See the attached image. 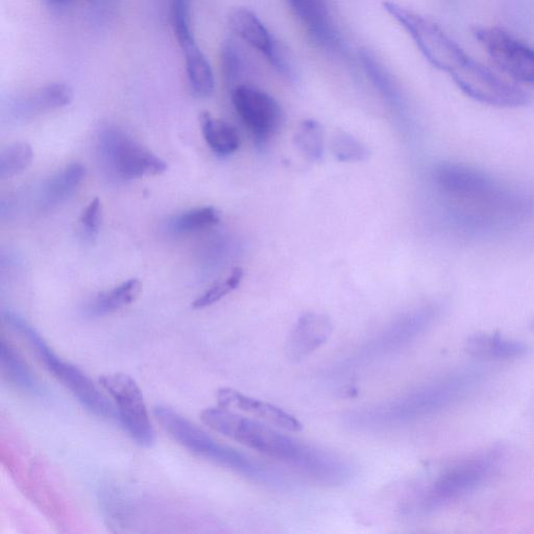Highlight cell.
Here are the masks:
<instances>
[{"label": "cell", "instance_id": "obj_1", "mask_svg": "<svg viewBox=\"0 0 534 534\" xmlns=\"http://www.w3.org/2000/svg\"><path fill=\"white\" fill-rule=\"evenodd\" d=\"M433 181L466 236L511 233L534 222V192L465 163H442Z\"/></svg>", "mask_w": 534, "mask_h": 534}, {"label": "cell", "instance_id": "obj_2", "mask_svg": "<svg viewBox=\"0 0 534 534\" xmlns=\"http://www.w3.org/2000/svg\"><path fill=\"white\" fill-rule=\"evenodd\" d=\"M201 419L215 432L281 461L300 474L328 487H339L353 475L347 461L332 452L300 442L271 426L221 406L207 408Z\"/></svg>", "mask_w": 534, "mask_h": 534}, {"label": "cell", "instance_id": "obj_3", "mask_svg": "<svg viewBox=\"0 0 534 534\" xmlns=\"http://www.w3.org/2000/svg\"><path fill=\"white\" fill-rule=\"evenodd\" d=\"M483 379L484 374L479 370H457L394 399L356 409L348 414L346 422L362 431L394 429L416 423L467 399Z\"/></svg>", "mask_w": 534, "mask_h": 534}, {"label": "cell", "instance_id": "obj_4", "mask_svg": "<svg viewBox=\"0 0 534 534\" xmlns=\"http://www.w3.org/2000/svg\"><path fill=\"white\" fill-rule=\"evenodd\" d=\"M154 415L161 427L185 449L240 474L253 482L273 489H283L284 475L253 457L217 442L205 430L191 423L171 407L157 406Z\"/></svg>", "mask_w": 534, "mask_h": 534}, {"label": "cell", "instance_id": "obj_5", "mask_svg": "<svg viewBox=\"0 0 534 534\" xmlns=\"http://www.w3.org/2000/svg\"><path fill=\"white\" fill-rule=\"evenodd\" d=\"M3 320L15 332H18L23 338H27L33 350L45 364L46 369L63 383L91 414L103 419H113L117 416L115 407L99 390V387L74 364L61 359L48 347L41 335L20 315L6 310L3 311Z\"/></svg>", "mask_w": 534, "mask_h": 534}, {"label": "cell", "instance_id": "obj_6", "mask_svg": "<svg viewBox=\"0 0 534 534\" xmlns=\"http://www.w3.org/2000/svg\"><path fill=\"white\" fill-rule=\"evenodd\" d=\"M504 452L500 447L484 450L444 470L422 493L418 511L430 514L473 492L499 469Z\"/></svg>", "mask_w": 534, "mask_h": 534}, {"label": "cell", "instance_id": "obj_7", "mask_svg": "<svg viewBox=\"0 0 534 534\" xmlns=\"http://www.w3.org/2000/svg\"><path fill=\"white\" fill-rule=\"evenodd\" d=\"M383 8L408 33L425 59L436 69L451 76L469 60L470 57L438 23L388 0Z\"/></svg>", "mask_w": 534, "mask_h": 534}, {"label": "cell", "instance_id": "obj_8", "mask_svg": "<svg viewBox=\"0 0 534 534\" xmlns=\"http://www.w3.org/2000/svg\"><path fill=\"white\" fill-rule=\"evenodd\" d=\"M99 151L108 171L121 180L159 176L167 169L165 161L117 129L102 133Z\"/></svg>", "mask_w": 534, "mask_h": 534}, {"label": "cell", "instance_id": "obj_9", "mask_svg": "<svg viewBox=\"0 0 534 534\" xmlns=\"http://www.w3.org/2000/svg\"><path fill=\"white\" fill-rule=\"evenodd\" d=\"M100 383L115 401L118 420L133 441L143 447L153 445L155 430L136 381L126 374L114 373L102 376Z\"/></svg>", "mask_w": 534, "mask_h": 534}, {"label": "cell", "instance_id": "obj_10", "mask_svg": "<svg viewBox=\"0 0 534 534\" xmlns=\"http://www.w3.org/2000/svg\"><path fill=\"white\" fill-rule=\"evenodd\" d=\"M450 77L463 93L484 105L519 108L528 102V96L522 89L509 84L471 58Z\"/></svg>", "mask_w": 534, "mask_h": 534}, {"label": "cell", "instance_id": "obj_11", "mask_svg": "<svg viewBox=\"0 0 534 534\" xmlns=\"http://www.w3.org/2000/svg\"><path fill=\"white\" fill-rule=\"evenodd\" d=\"M473 34L506 75L534 86V48L500 28L477 27Z\"/></svg>", "mask_w": 534, "mask_h": 534}, {"label": "cell", "instance_id": "obj_12", "mask_svg": "<svg viewBox=\"0 0 534 534\" xmlns=\"http://www.w3.org/2000/svg\"><path fill=\"white\" fill-rule=\"evenodd\" d=\"M440 314L441 307L435 304L405 313L364 345L358 358L373 360L405 348L425 333L439 319Z\"/></svg>", "mask_w": 534, "mask_h": 534}, {"label": "cell", "instance_id": "obj_13", "mask_svg": "<svg viewBox=\"0 0 534 534\" xmlns=\"http://www.w3.org/2000/svg\"><path fill=\"white\" fill-rule=\"evenodd\" d=\"M232 103L242 123L258 142H266L281 127L283 113L280 105L261 89L239 84L233 88Z\"/></svg>", "mask_w": 534, "mask_h": 534}, {"label": "cell", "instance_id": "obj_14", "mask_svg": "<svg viewBox=\"0 0 534 534\" xmlns=\"http://www.w3.org/2000/svg\"><path fill=\"white\" fill-rule=\"evenodd\" d=\"M229 24L231 30L242 41L262 54L280 75L287 79L295 77L293 62L253 11L247 8L234 9L230 13Z\"/></svg>", "mask_w": 534, "mask_h": 534}, {"label": "cell", "instance_id": "obj_15", "mask_svg": "<svg viewBox=\"0 0 534 534\" xmlns=\"http://www.w3.org/2000/svg\"><path fill=\"white\" fill-rule=\"evenodd\" d=\"M291 11L302 23L309 36L327 50L337 51L342 47L328 0H286Z\"/></svg>", "mask_w": 534, "mask_h": 534}, {"label": "cell", "instance_id": "obj_16", "mask_svg": "<svg viewBox=\"0 0 534 534\" xmlns=\"http://www.w3.org/2000/svg\"><path fill=\"white\" fill-rule=\"evenodd\" d=\"M216 399L218 406L246 412V414L287 431L300 432L304 428L303 424L290 412L269 402L244 395L233 388H221L216 394Z\"/></svg>", "mask_w": 534, "mask_h": 534}, {"label": "cell", "instance_id": "obj_17", "mask_svg": "<svg viewBox=\"0 0 534 534\" xmlns=\"http://www.w3.org/2000/svg\"><path fill=\"white\" fill-rule=\"evenodd\" d=\"M333 331L329 317L323 313L307 312L301 315L286 342V355L301 361L325 345Z\"/></svg>", "mask_w": 534, "mask_h": 534}, {"label": "cell", "instance_id": "obj_18", "mask_svg": "<svg viewBox=\"0 0 534 534\" xmlns=\"http://www.w3.org/2000/svg\"><path fill=\"white\" fill-rule=\"evenodd\" d=\"M466 351L483 360L507 361L523 358L530 352L528 344L500 334L478 333L466 342Z\"/></svg>", "mask_w": 534, "mask_h": 534}, {"label": "cell", "instance_id": "obj_19", "mask_svg": "<svg viewBox=\"0 0 534 534\" xmlns=\"http://www.w3.org/2000/svg\"><path fill=\"white\" fill-rule=\"evenodd\" d=\"M0 369L5 380L16 390L33 396L41 395L42 387L35 375L5 338L0 341Z\"/></svg>", "mask_w": 534, "mask_h": 534}, {"label": "cell", "instance_id": "obj_20", "mask_svg": "<svg viewBox=\"0 0 534 534\" xmlns=\"http://www.w3.org/2000/svg\"><path fill=\"white\" fill-rule=\"evenodd\" d=\"M72 97L74 92L70 86L64 83H51L22 97L17 103V109L27 116L50 112L68 106Z\"/></svg>", "mask_w": 534, "mask_h": 534}, {"label": "cell", "instance_id": "obj_21", "mask_svg": "<svg viewBox=\"0 0 534 534\" xmlns=\"http://www.w3.org/2000/svg\"><path fill=\"white\" fill-rule=\"evenodd\" d=\"M183 52L189 88L194 95L205 99L215 88L211 65L197 43L183 48Z\"/></svg>", "mask_w": 534, "mask_h": 534}, {"label": "cell", "instance_id": "obj_22", "mask_svg": "<svg viewBox=\"0 0 534 534\" xmlns=\"http://www.w3.org/2000/svg\"><path fill=\"white\" fill-rule=\"evenodd\" d=\"M85 166L71 163L44 184L41 190L43 206L50 207L65 201L85 178Z\"/></svg>", "mask_w": 534, "mask_h": 534}, {"label": "cell", "instance_id": "obj_23", "mask_svg": "<svg viewBox=\"0 0 534 534\" xmlns=\"http://www.w3.org/2000/svg\"><path fill=\"white\" fill-rule=\"evenodd\" d=\"M200 124L204 139L215 154L229 156L239 149V134L226 121L216 119L208 112H204L200 116Z\"/></svg>", "mask_w": 534, "mask_h": 534}, {"label": "cell", "instance_id": "obj_24", "mask_svg": "<svg viewBox=\"0 0 534 534\" xmlns=\"http://www.w3.org/2000/svg\"><path fill=\"white\" fill-rule=\"evenodd\" d=\"M142 283L131 279L96 297L90 304L88 312L93 317H102L134 303L140 296Z\"/></svg>", "mask_w": 534, "mask_h": 534}, {"label": "cell", "instance_id": "obj_25", "mask_svg": "<svg viewBox=\"0 0 534 534\" xmlns=\"http://www.w3.org/2000/svg\"><path fill=\"white\" fill-rule=\"evenodd\" d=\"M294 143L300 153L309 161L317 162L324 155V130L319 121L306 119L294 136Z\"/></svg>", "mask_w": 534, "mask_h": 534}, {"label": "cell", "instance_id": "obj_26", "mask_svg": "<svg viewBox=\"0 0 534 534\" xmlns=\"http://www.w3.org/2000/svg\"><path fill=\"white\" fill-rule=\"evenodd\" d=\"M221 216L213 207H202L186 211L173 218L169 229L176 234H190L216 226Z\"/></svg>", "mask_w": 534, "mask_h": 534}, {"label": "cell", "instance_id": "obj_27", "mask_svg": "<svg viewBox=\"0 0 534 534\" xmlns=\"http://www.w3.org/2000/svg\"><path fill=\"white\" fill-rule=\"evenodd\" d=\"M360 60L364 70H366L368 77L378 88V90L386 97L387 100L398 104L400 102V92L390 72L382 65L381 62L368 51L360 53Z\"/></svg>", "mask_w": 534, "mask_h": 534}, {"label": "cell", "instance_id": "obj_28", "mask_svg": "<svg viewBox=\"0 0 534 534\" xmlns=\"http://www.w3.org/2000/svg\"><path fill=\"white\" fill-rule=\"evenodd\" d=\"M33 150L27 142L9 145L0 155V178L11 179L22 174L31 165Z\"/></svg>", "mask_w": 534, "mask_h": 534}, {"label": "cell", "instance_id": "obj_29", "mask_svg": "<svg viewBox=\"0 0 534 534\" xmlns=\"http://www.w3.org/2000/svg\"><path fill=\"white\" fill-rule=\"evenodd\" d=\"M331 152L341 162H359L370 157L367 145L344 131H337L333 135Z\"/></svg>", "mask_w": 534, "mask_h": 534}, {"label": "cell", "instance_id": "obj_30", "mask_svg": "<svg viewBox=\"0 0 534 534\" xmlns=\"http://www.w3.org/2000/svg\"><path fill=\"white\" fill-rule=\"evenodd\" d=\"M222 68L226 81L238 85L247 71V61L240 46L233 40L224 42L221 51Z\"/></svg>", "mask_w": 534, "mask_h": 534}, {"label": "cell", "instance_id": "obj_31", "mask_svg": "<svg viewBox=\"0 0 534 534\" xmlns=\"http://www.w3.org/2000/svg\"><path fill=\"white\" fill-rule=\"evenodd\" d=\"M245 271L241 267H235L231 274L224 280L216 282L205 293L192 303L194 309H203L220 302L234 291L244 279Z\"/></svg>", "mask_w": 534, "mask_h": 534}, {"label": "cell", "instance_id": "obj_32", "mask_svg": "<svg viewBox=\"0 0 534 534\" xmlns=\"http://www.w3.org/2000/svg\"><path fill=\"white\" fill-rule=\"evenodd\" d=\"M190 10L191 0H172V24L182 50L196 43L191 29Z\"/></svg>", "mask_w": 534, "mask_h": 534}, {"label": "cell", "instance_id": "obj_33", "mask_svg": "<svg viewBox=\"0 0 534 534\" xmlns=\"http://www.w3.org/2000/svg\"><path fill=\"white\" fill-rule=\"evenodd\" d=\"M103 217V206L99 198L93 199L84 209L80 217L81 229L84 236L94 239L99 235Z\"/></svg>", "mask_w": 534, "mask_h": 534}, {"label": "cell", "instance_id": "obj_34", "mask_svg": "<svg viewBox=\"0 0 534 534\" xmlns=\"http://www.w3.org/2000/svg\"><path fill=\"white\" fill-rule=\"evenodd\" d=\"M54 2H57V3H65V2H68V0H54Z\"/></svg>", "mask_w": 534, "mask_h": 534}]
</instances>
